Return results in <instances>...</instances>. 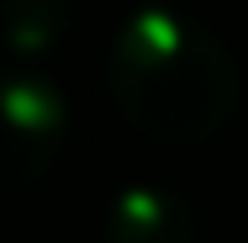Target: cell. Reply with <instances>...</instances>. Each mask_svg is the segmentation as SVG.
Instances as JSON below:
<instances>
[{"mask_svg":"<svg viewBox=\"0 0 248 243\" xmlns=\"http://www.w3.org/2000/svg\"><path fill=\"white\" fill-rule=\"evenodd\" d=\"M69 132V100L58 80L32 64L0 69V191L48 175Z\"/></svg>","mask_w":248,"mask_h":243,"instance_id":"7a4b0ae2","label":"cell"},{"mask_svg":"<svg viewBox=\"0 0 248 243\" xmlns=\"http://www.w3.org/2000/svg\"><path fill=\"white\" fill-rule=\"evenodd\" d=\"M100 233L106 243H196V206L164 180H132L111 195Z\"/></svg>","mask_w":248,"mask_h":243,"instance_id":"3957f363","label":"cell"},{"mask_svg":"<svg viewBox=\"0 0 248 243\" xmlns=\"http://www.w3.org/2000/svg\"><path fill=\"white\" fill-rule=\"evenodd\" d=\"M74 0H0V37L16 58H37L69 32Z\"/></svg>","mask_w":248,"mask_h":243,"instance_id":"277c9868","label":"cell"},{"mask_svg":"<svg viewBox=\"0 0 248 243\" xmlns=\"http://www.w3.org/2000/svg\"><path fill=\"white\" fill-rule=\"evenodd\" d=\"M37 243H63V238H37Z\"/></svg>","mask_w":248,"mask_h":243,"instance_id":"5b68a950","label":"cell"},{"mask_svg":"<svg viewBox=\"0 0 248 243\" xmlns=\"http://www.w3.org/2000/svg\"><path fill=\"white\" fill-rule=\"evenodd\" d=\"M106 85L127 122L164 143H201L222 132L243 96L238 58L222 32L185 5L158 0L122 16L106 53Z\"/></svg>","mask_w":248,"mask_h":243,"instance_id":"6da1fadb","label":"cell"}]
</instances>
